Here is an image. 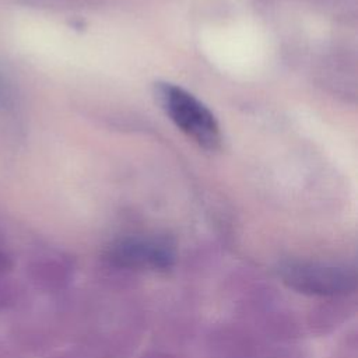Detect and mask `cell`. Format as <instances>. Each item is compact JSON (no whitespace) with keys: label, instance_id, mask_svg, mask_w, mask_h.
Returning a JSON list of instances; mask_svg holds the SVG:
<instances>
[{"label":"cell","instance_id":"cell-1","mask_svg":"<svg viewBox=\"0 0 358 358\" xmlns=\"http://www.w3.org/2000/svg\"><path fill=\"white\" fill-rule=\"evenodd\" d=\"M155 98L173 124L199 147L210 151L220 147V124L213 112L193 94L171 83H158Z\"/></svg>","mask_w":358,"mask_h":358},{"label":"cell","instance_id":"cell-2","mask_svg":"<svg viewBox=\"0 0 358 358\" xmlns=\"http://www.w3.org/2000/svg\"><path fill=\"white\" fill-rule=\"evenodd\" d=\"M282 281L309 295H341L355 289V274L344 267L291 262L280 267Z\"/></svg>","mask_w":358,"mask_h":358},{"label":"cell","instance_id":"cell-3","mask_svg":"<svg viewBox=\"0 0 358 358\" xmlns=\"http://www.w3.org/2000/svg\"><path fill=\"white\" fill-rule=\"evenodd\" d=\"M108 259L122 267L166 270L173 264L175 256L172 248L164 241L126 238L110 246Z\"/></svg>","mask_w":358,"mask_h":358},{"label":"cell","instance_id":"cell-4","mask_svg":"<svg viewBox=\"0 0 358 358\" xmlns=\"http://www.w3.org/2000/svg\"><path fill=\"white\" fill-rule=\"evenodd\" d=\"M15 103V92L10 77L0 67V109L10 110Z\"/></svg>","mask_w":358,"mask_h":358}]
</instances>
